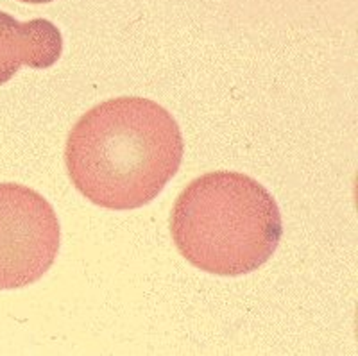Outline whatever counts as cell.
<instances>
[{
	"instance_id": "obj_2",
	"label": "cell",
	"mask_w": 358,
	"mask_h": 356,
	"mask_svg": "<svg viewBox=\"0 0 358 356\" xmlns=\"http://www.w3.org/2000/svg\"><path fill=\"white\" fill-rule=\"evenodd\" d=\"M281 215L274 197L241 172H208L176 199L171 235L199 271L242 276L257 271L280 245Z\"/></svg>"
},
{
	"instance_id": "obj_5",
	"label": "cell",
	"mask_w": 358,
	"mask_h": 356,
	"mask_svg": "<svg viewBox=\"0 0 358 356\" xmlns=\"http://www.w3.org/2000/svg\"><path fill=\"white\" fill-rule=\"evenodd\" d=\"M22 2H27V4H47V2H52V0H22Z\"/></svg>"
},
{
	"instance_id": "obj_1",
	"label": "cell",
	"mask_w": 358,
	"mask_h": 356,
	"mask_svg": "<svg viewBox=\"0 0 358 356\" xmlns=\"http://www.w3.org/2000/svg\"><path fill=\"white\" fill-rule=\"evenodd\" d=\"M183 150L181 129L163 106L143 97H117L76 122L65 162L83 197L108 210H136L167 187Z\"/></svg>"
},
{
	"instance_id": "obj_3",
	"label": "cell",
	"mask_w": 358,
	"mask_h": 356,
	"mask_svg": "<svg viewBox=\"0 0 358 356\" xmlns=\"http://www.w3.org/2000/svg\"><path fill=\"white\" fill-rule=\"evenodd\" d=\"M59 242L49 201L18 183H0V290L36 283L52 267Z\"/></svg>"
},
{
	"instance_id": "obj_4",
	"label": "cell",
	"mask_w": 358,
	"mask_h": 356,
	"mask_svg": "<svg viewBox=\"0 0 358 356\" xmlns=\"http://www.w3.org/2000/svg\"><path fill=\"white\" fill-rule=\"evenodd\" d=\"M63 52V36L45 18L18 22L0 11V86L11 79L20 66L45 70Z\"/></svg>"
}]
</instances>
